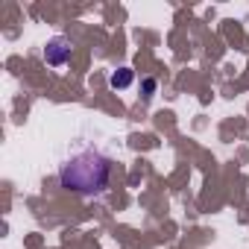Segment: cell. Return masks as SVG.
<instances>
[{"label": "cell", "mask_w": 249, "mask_h": 249, "mask_svg": "<svg viewBox=\"0 0 249 249\" xmlns=\"http://www.w3.org/2000/svg\"><path fill=\"white\" fill-rule=\"evenodd\" d=\"M71 56H73V41H71L68 36H53V38H47V44H44V62H47L50 68L68 65Z\"/></svg>", "instance_id": "7a4b0ae2"}, {"label": "cell", "mask_w": 249, "mask_h": 249, "mask_svg": "<svg viewBox=\"0 0 249 249\" xmlns=\"http://www.w3.org/2000/svg\"><path fill=\"white\" fill-rule=\"evenodd\" d=\"M135 82V71L132 68H117L111 76H108V85L114 88V91H123V88H129Z\"/></svg>", "instance_id": "3957f363"}, {"label": "cell", "mask_w": 249, "mask_h": 249, "mask_svg": "<svg viewBox=\"0 0 249 249\" xmlns=\"http://www.w3.org/2000/svg\"><path fill=\"white\" fill-rule=\"evenodd\" d=\"M156 88H159V82H156L153 76H147V79H141V97H144V100H150V97L156 94Z\"/></svg>", "instance_id": "277c9868"}, {"label": "cell", "mask_w": 249, "mask_h": 249, "mask_svg": "<svg viewBox=\"0 0 249 249\" xmlns=\"http://www.w3.org/2000/svg\"><path fill=\"white\" fill-rule=\"evenodd\" d=\"M111 179V159L94 147L76 150L62 167H59V185L68 194H76L82 199H94L106 194Z\"/></svg>", "instance_id": "6da1fadb"}]
</instances>
